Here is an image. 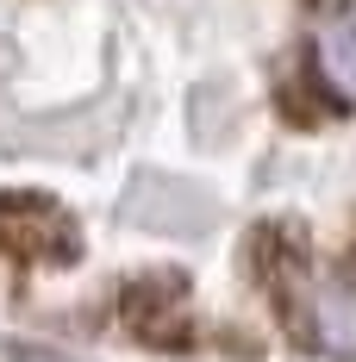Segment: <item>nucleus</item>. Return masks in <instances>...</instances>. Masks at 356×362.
<instances>
[{"label":"nucleus","instance_id":"f03ea898","mask_svg":"<svg viewBox=\"0 0 356 362\" xmlns=\"http://www.w3.org/2000/svg\"><path fill=\"white\" fill-rule=\"evenodd\" d=\"M125 331L150 344V350H194L200 344V325H194V313H188V300L181 288L169 281H138V288H125Z\"/></svg>","mask_w":356,"mask_h":362},{"label":"nucleus","instance_id":"7ed1b4c3","mask_svg":"<svg viewBox=\"0 0 356 362\" xmlns=\"http://www.w3.org/2000/svg\"><path fill=\"white\" fill-rule=\"evenodd\" d=\"M313 75L325 81L331 100L356 107V13H331L319 32H313Z\"/></svg>","mask_w":356,"mask_h":362},{"label":"nucleus","instance_id":"f257e3e1","mask_svg":"<svg viewBox=\"0 0 356 362\" xmlns=\"http://www.w3.org/2000/svg\"><path fill=\"white\" fill-rule=\"evenodd\" d=\"M294 344L356 356V275H313V288L282 313Z\"/></svg>","mask_w":356,"mask_h":362}]
</instances>
